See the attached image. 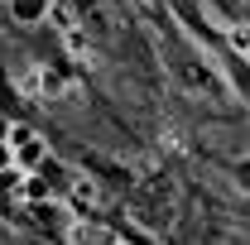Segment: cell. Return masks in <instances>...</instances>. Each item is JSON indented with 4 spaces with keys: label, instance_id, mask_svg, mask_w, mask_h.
<instances>
[{
    "label": "cell",
    "instance_id": "3",
    "mask_svg": "<svg viewBox=\"0 0 250 245\" xmlns=\"http://www.w3.org/2000/svg\"><path fill=\"white\" fill-rule=\"evenodd\" d=\"M10 163H15V149H10V144L0 140V168H10Z\"/></svg>",
    "mask_w": 250,
    "mask_h": 245
},
{
    "label": "cell",
    "instance_id": "1",
    "mask_svg": "<svg viewBox=\"0 0 250 245\" xmlns=\"http://www.w3.org/2000/svg\"><path fill=\"white\" fill-rule=\"evenodd\" d=\"M15 140H20V149H15V163H20V168H39V163H43V140H39V135H29V130H15Z\"/></svg>",
    "mask_w": 250,
    "mask_h": 245
},
{
    "label": "cell",
    "instance_id": "2",
    "mask_svg": "<svg viewBox=\"0 0 250 245\" xmlns=\"http://www.w3.org/2000/svg\"><path fill=\"white\" fill-rule=\"evenodd\" d=\"M10 15H15L20 24H39V20L48 15V0H10Z\"/></svg>",
    "mask_w": 250,
    "mask_h": 245
}]
</instances>
